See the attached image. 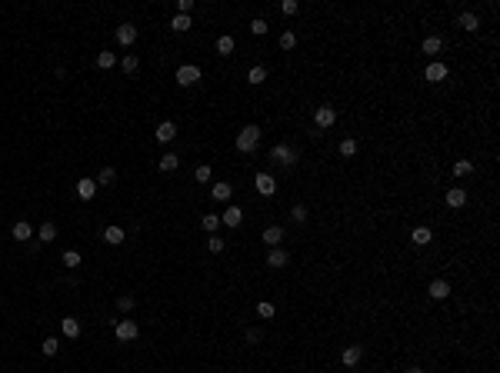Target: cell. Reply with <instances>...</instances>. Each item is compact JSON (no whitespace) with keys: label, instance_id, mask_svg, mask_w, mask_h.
I'll return each instance as SVG.
<instances>
[{"label":"cell","instance_id":"cell-1","mask_svg":"<svg viewBox=\"0 0 500 373\" xmlns=\"http://www.w3.org/2000/svg\"><path fill=\"white\" fill-rule=\"evenodd\" d=\"M257 143H260V127H257V123H250V127H244L237 134V150L240 153H254Z\"/></svg>","mask_w":500,"mask_h":373},{"label":"cell","instance_id":"cell-2","mask_svg":"<svg viewBox=\"0 0 500 373\" xmlns=\"http://www.w3.org/2000/svg\"><path fill=\"white\" fill-rule=\"evenodd\" d=\"M197 80H200V67H197V64L177 67V84H180V87H194Z\"/></svg>","mask_w":500,"mask_h":373},{"label":"cell","instance_id":"cell-3","mask_svg":"<svg viewBox=\"0 0 500 373\" xmlns=\"http://www.w3.org/2000/svg\"><path fill=\"white\" fill-rule=\"evenodd\" d=\"M270 160H277L280 167H294V163H297V153L290 150L287 143H277V147L270 150Z\"/></svg>","mask_w":500,"mask_h":373},{"label":"cell","instance_id":"cell-4","mask_svg":"<svg viewBox=\"0 0 500 373\" xmlns=\"http://www.w3.org/2000/svg\"><path fill=\"white\" fill-rule=\"evenodd\" d=\"M314 123H317L320 130L333 127V123H337V110H333V107H317V110H314Z\"/></svg>","mask_w":500,"mask_h":373},{"label":"cell","instance_id":"cell-5","mask_svg":"<svg viewBox=\"0 0 500 373\" xmlns=\"http://www.w3.org/2000/svg\"><path fill=\"white\" fill-rule=\"evenodd\" d=\"M137 334H140V326H137L134 320H120V323H117V340H120V343L137 340Z\"/></svg>","mask_w":500,"mask_h":373},{"label":"cell","instance_id":"cell-6","mask_svg":"<svg viewBox=\"0 0 500 373\" xmlns=\"http://www.w3.org/2000/svg\"><path fill=\"white\" fill-rule=\"evenodd\" d=\"M447 64H440V60H434V64H427V70H424V77L430 80V84H440V80H447Z\"/></svg>","mask_w":500,"mask_h":373},{"label":"cell","instance_id":"cell-7","mask_svg":"<svg viewBox=\"0 0 500 373\" xmlns=\"http://www.w3.org/2000/svg\"><path fill=\"white\" fill-rule=\"evenodd\" d=\"M254 183H257V193H263V197H274V193H277V180L270 174H257Z\"/></svg>","mask_w":500,"mask_h":373},{"label":"cell","instance_id":"cell-8","mask_svg":"<svg viewBox=\"0 0 500 373\" xmlns=\"http://www.w3.org/2000/svg\"><path fill=\"white\" fill-rule=\"evenodd\" d=\"M340 360H343V366H357L360 360H364V347H360V343H354V347H347L340 353Z\"/></svg>","mask_w":500,"mask_h":373},{"label":"cell","instance_id":"cell-9","mask_svg":"<svg viewBox=\"0 0 500 373\" xmlns=\"http://www.w3.org/2000/svg\"><path fill=\"white\" fill-rule=\"evenodd\" d=\"M134 40H137V27L134 24H120L117 27V44H120V47H130Z\"/></svg>","mask_w":500,"mask_h":373},{"label":"cell","instance_id":"cell-10","mask_svg":"<svg viewBox=\"0 0 500 373\" xmlns=\"http://www.w3.org/2000/svg\"><path fill=\"white\" fill-rule=\"evenodd\" d=\"M457 27H460V30H467V33H474V30H480V17L467 10V14L457 17Z\"/></svg>","mask_w":500,"mask_h":373},{"label":"cell","instance_id":"cell-11","mask_svg":"<svg viewBox=\"0 0 500 373\" xmlns=\"http://www.w3.org/2000/svg\"><path fill=\"white\" fill-rule=\"evenodd\" d=\"M427 294L434 297V300H447V297H450V283H447V280H434V283L427 286Z\"/></svg>","mask_w":500,"mask_h":373},{"label":"cell","instance_id":"cell-12","mask_svg":"<svg viewBox=\"0 0 500 373\" xmlns=\"http://www.w3.org/2000/svg\"><path fill=\"white\" fill-rule=\"evenodd\" d=\"M60 330H64V337L77 340V337H80V320L77 317H64V320H60Z\"/></svg>","mask_w":500,"mask_h":373},{"label":"cell","instance_id":"cell-13","mask_svg":"<svg viewBox=\"0 0 500 373\" xmlns=\"http://www.w3.org/2000/svg\"><path fill=\"white\" fill-rule=\"evenodd\" d=\"M240 220H244V210L240 206H227L220 217V223H227V227H240Z\"/></svg>","mask_w":500,"mask_h":373},{"label":"cell","instance_id":"cell-14","mask_svg":"<svg viewBox=\"0 0 500 373\" xmlns=\"http://www.w3.org/2000/svg\"><path fill=\"white\" fill-rule=\"evenodd\" d=\"M287 260H290V254H287V250H270V254H267V267H274V270L287 267Z\"/></svg>","mask_w":500,"mask_h":373},{"label":"cell","instance_id":"cell-15","mask_svg":"<svg viewBox=\"0 0 500 373\" xmlns=\"http://www.w3.org/2000/svg\"><path fill=\"white\" fill-rule=\"evenodd\" d=\"M77 193H80V200H94V193H97V180L84 177V180L77 183Z\"/></svg>","mask_w":500,"mask_h":373},{"label":"cell","instance_id":"cell-16","mask_svg":"<svg viewBox=\"0 0 500 373\" xmlns=\"http://www.w3.org/2000/svg\"><path fill=\"white\" fill-rule=\"evenodd\" d=\"M444 200H447V206H464V203H467V190H460V187H450Z\"/></svg>","mask_w":500,"mask_h":373},{"label":"cell","instance_id":"cell-17","mask_svg":"<svg viewBox=\"0 0 500 373\" xmlns=\"http://www.w3.org/2000/svg\"><path fill=\"white\" fill-rule=\"evenodd\" d=\"M174 137H177V127L170 123V120H164V123L157 127V140H160V143H170Z\"/></svg>","mask_w":500,"mask_h":373},{"label":"cell","instance_id":"cell-18","mask_svg":"<svg viewBox=\"0 0 500 373\" xmlns=\"http://www.w3.org/2000/svg\"><path fill=\"white\" fill-rule=\"evenodd\" d=\"M10 233H14V240H30V237H33V227H30L27 220H17Z\"/></svg>","mask_w":500,"mask_h":373},{"label":"cell","instance_id":"cell-19","mask_svg":"<svg viewBox=\"0 0 500 373\" xmlns=\"http://www.w3.org/2000/svg\"><path fill=\"white\" fill-rule=\"evenodd\" d=\"M37 237H40V243H54V240H57V227H54V223H40V230H37Z\"/></svg>","mask_w":500,"mask_h":373},{"label":"cell","instance_id":"cell-20","mask_svg":"<svg viewBox=\"0 0 500 373\" xmlns=\"http://www.w3.org/2000/svg\"><path fill=\"white\" fill-rule=\"evenodd\" d=\"M410 240H413L417 246H427L430 240H434V233H430V227H417V230L410 233Z\"/></svg>","mask_w":500,"mask_h":373},{"label":"cell","instance_id":"cell-21","mask_svg":"<svg viewBox=\"0 0 500 373\" xmlns=\"http://www.w3.org/2000/svg\"><path fill=\"white\" fill-rule=\"evenodd\" d=\"M420 47H424V54H427V57H434V54H440V50H444V40H440V37H427Z\"/></svg>","mask_w":500,"mask_h":373},{"label":"cell","instance_id":"cell-22","mask_svg":"<svg viewBox=\"0 0 500 373\" xmlns=\"http://www.w3.org/2000/svg\"><path fill=\"white\" fill-rule=\"evenodd\" d=\"M280 240H284V230H280V227H267V230H263V243L267 246H277Z\"/></svg>","mask_w":500,"mask_h":373},{"label":"cell","instance_id":"cell-23","mask_svg":"<svg viewBox=\"0 0 500 373\" xmlns=\"http://www.w3.org/2000/svg\"><path fill=\"white\" fill-rule=\"evenodd\" d=\"M210 193H214V200H230L234 187H230V183H214V187H210Z\"/></svg>","mask_w":500,"mask_h":373},{"label":"cell","instance_id":"cell-24","mask_svg":"<svg viewBox=\"0 0 500 373\" xmlns=\"http://www.w3.org/2000/svg\"><path fill=\"white\" fill-rule=\"evenodd\" d=\"M103 240H107L110 246L124 243V230H120V227H107V230H103Z\"/></svg>","mask_w":500,"mask_h":373},{"label":"cell","instance_id":"cell-25","mask_svg":"<svg viewBox=\"0 0 500 373\" xmlns=\"http://www.w3.org/2000/svg\"><path fill=\"white\" fill-rule=\"evenodd\" d=\"M113 64H117V54H110V50H103V54H97V67H100V70H110Z\"/></svg>","mask_w":500,"mask_h":373},{"label":"cell","instance_id":"cell-26","mask_svg":"<svg viewBox=\"0 0 500 373\" xmlns=\"http://www.w3.org/2000/svg\"><path fill=\"white\" fill-rule=\"evenodd\" d=\"M263 80H267V67H250V73H247V84H263Z\"/></svg>","mask_w":500,"mask_h":373},{"label":"cell","instance_id":"cell-27","mask_svg":"<svg viewBox=\"0 0 500 373\" xmlns=\"http://www.w3.org/2000/svg\"><path fill=\"white\" fill-rule=\"evenodd\" d=\"M177 163H180V157H177V153H164V157H160V170H164V174L177 170Z\"/></svg>","mask_w":500,"mask_h":373},{"label":"cell","instance_id":"cell-28","mask_svg":"<svg viewBox=\"0 0 500 373\" xmlns=\"http://www.w3.org/2000/svg\"><path fill=\"white\" fill-rule=\"evenodd\" d=\"M117 180V170L113 167H103L100 174H97V187H107V183H113Z\"/></svg>","mask_w":500,"mask_h":373},{"label":"cell","instance_id":"cell-29","mask_svg":"<svg viewBox=\"0 0 500 373\" xmlns=\"http://www.w3.org/2000/svg\"><path fill=\"white\" fill-rule=\"evenodd\" d=\"M474 174V163H470V160H457V163H453V177H470Z\"/></svg>","mask_w":500,"mask_h":373},{"label":"cell","instance_id":"cell-30","mask_svg":"<svg viewBox=\"0 0 500 373\" xmlns=\"http://www.w3.org/2000/svg\"><path fill=\"white\" fill-rule=\"evenodd\" d=\"M217 54H220V57H230L234 54V37H220V40H217Z\"/></svg>","mask_w":500,"mask_h":373},{"label":"cell","instance_id":"cell-31","mask_svg":"<svg viewBox=\"0 0 500 373\" xmlns=\"http://www.w3.org/2000/svg\"><path fill=\"white\" fill-rule=\"evenodd\" d=\"M200 227H204V230H210V233H217V227H220V217H217V214H204Z\"/></svg>","mask_w":500,"mask_h":373},{"label":"cell","instance_id":"cell-32","mask_svg":"<svg viewBox=\"0 0 500 373\" xmlns=\"http://www.w3.org/2000/svg\"><path fill=\"white\" fill-rule=\"evenodd\" d=\"M170 27H174V30H180V33H183V30H190V27H194V24H190V17H183V14H177V17H174V20H170Z\"/></svg>","mask_w":500,"mask_h":373},{"label":"cell","instance_id":"cell-33","mask_svg":"<svg viewBox=\"0 0 500 373\" xmlns=\"http://www.w3.org/2000/svg\"><path fill=\"white\" fill-rule=\"evenodd\" d=\"M280 47H284V50H294V47H297L294 30H284V33H280Z\"/></svg>","mask_w":500,"mask_h":373},{"label":"cell","instance_id":"cell-34","mask_svg":"<svg viewBox=\"0 0 500 373\" xmlns=\"http://www.w3.org/2000/svg\"><path fill=\"white\" fill-rule=\"evenodd\" d=\"M40 350H44V357H54L57 350H60V343H57V340H54V337H47V340L40 343Z\"/></svg>","mask_w":500,"mask_h":373},{"label":"cell","instance_id":"cell-35","mask_svg":"<svg viewBox=\"0 0 500 373\" xmlns=\"http://www.w3.org/2000/svg\"><path fill=\"white\" fill-rule=\"evenodd\" d=\"M250 33L263 37V33H267V20H263V17H254V20H250Z\"/></svg>","mask_w":500,"mask_h":373},{"label":"cell","instance_id":"cell-36","mask_svg":"<svg viewBox=\"0 0 500 373\" xmlns=\"http://www.w3.org/2000/svg\"><path fill=\"white\" fill-rule=\"evenodd\" d=\"M257 313H260V317H263V320H270V317H274V313H277V310H274V303H267V300H260V303H257Z\"/></svg>","mask_w":500,"mask_h":373},{"label":"cell","instance_id":"cell-37","mask_svg":"<svg viewBox=\"0 0 500 373\" xmlns=\"http://www.w3.org/2000/svg\"><path fill=\"white\" fill-rule=\"evenodd\" d=\"M120 67H124V70H127V73H134L137 67H140V60H137L134 54H127V57H124V60H120Z\"/></svg>","mask_w":500,"mask_h":373},{"label":"cell","instance_id":"cell-38","mask_svg":"<svg viewBox=\"0 0 500 373\" xmlns=\"http://www.w3.org/2000/svg\"><path fill=\"white\" fill-rule=\"evenodd\" d=\"M340 153H343V157H354V153H357V140H350V137H347V140H340Z\"/></svg>","mask_w":500,"mask_h":373},{"label":"cell","instance_id":"cell-39","mask_svg":"<svg viewBox=\"0 0 500 373\" xmlns=\"http://www.w3.org/2000/svg\"><path fill=\"white\" fill-rule=\"evenodd\" d=\"M207 250H210V254H220V250H223V240H220V237L214 233V237L207 240Z\"/></svg>","mask_w":500,"mask_h":373},{"label":"cell","instance_id":"cell-40","mask_svg":"<svg viewBox=\"0 0 500 373\" xmlns=\"http://www.w3.org/2000/svg\"><path fill=\"white\" fill-rule=\"evenodd\" d=\"M290 217H294L297 223H303V220H307V206H303V203H297L294 210H290Z\"/></svg>","mask_w":500,"mask_h":373},{"label":"cell","instance_id":"cell-41","mask_svg":"<svg viewBox=\"0 0 500 373\" xmlns=\"http://www.w3.org/2000/svg\"><path fill=\"white\" fill-rule=\"evenodd\" d=\"M190 10H194V0H177V14L190 17Z\"/></svg>","mask_w":500,"mask_h":373},{"label":"cell","instance_id":"cell-42","mask_svg":"<svg viewBox=\"0 0 500 373\" xmlns=\"http://www.w3.org/2000/svg\"><path fill=\"white\" fill-rule=\"evenodd\" d=\"M64 263H67V267H80V254H77V250H67V254H64Z\"/></svg>","mask_w":500,"mask_h":373},{"label":"cell","instance_id":"cell-43","mask_svg":"<svg viewBox=\"0 0 500 373\" xmlns=\"http://www.w3.org/2000/svg\"><path fill=\"white\" fill-rule=\"evenodd\" d=\"M194 177H197L200 183H207V180H210V167H207V163H204V167H197V170H194Z\"/></svg>","mask_w":500,"mask_h":373},{"label":"cell","instance_id":"cell-44","mask_svg":"<svg viewBox=\"0 0 500 373\" xmlns=\"http://www.w3.org/2000/svg\"><path fill=\"white\" fill-rule=\"evenodd\" d=\"M280 10H284V14H297V10H300V4H297V0H284V4H280Z\"/></svg>","mask_w":500,"mask_h":373},{"label":"cell","instance_id":"cell-45","mask_svg":"<svg viewBox=\"0 0 500 373\" xmlns=\"http://www.w3.org/2000/svg\"><path fill=\"white\" fill-rule=\"evenodd\" d=\"M117 307H120V310H134V297H127V294H124V297L117 300Z\"/></svg>","mask_w":500,"mask_h":373},{"label":"cell","instance_id":"cell-46","mask_svg":"<svg viewBox=\"0 0 500 373\" xmlns=\"http://www.w3.org/2000/svg\"><path fill=\"white\" fill-rule=\"evenodd\" d=\"M260 340H263L260 330H247V343H260Z\"/></svg>","mask_w":500,"mask_h":373},{"label":"cell","instance_id":"cell-47","mask_svg":"<svg viewBox=\"0 0 500 373\" xmlns=\"http://www.w3.org/2000/svg\"><path fill=\"white\" fill-rule=\"evenodd\" d=\"M407 373H424V370H420V366H410V370H407Z\"/></svg>","mask_w":500,"mask_h":373}]
</instances>
